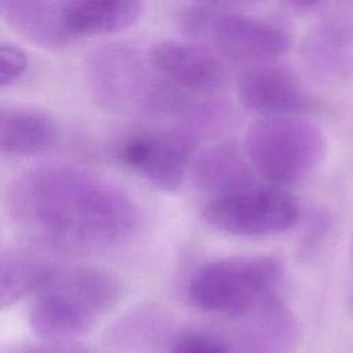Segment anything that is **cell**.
<instances>
[{
    "mask_svg": "<svg viewBox=\"0 0 353 353\" xmlns=\"http://www.w3.org/2000/svg\"><path fill=\"white\" fill-rule=\"evenodd\" d=\"M21 353H91L84 345L76 341H57L47 342L40 346L30 347Z\"/></svg>",
    "mask_w": 353,
    "mask_h": 353,
    "instance_id": "d6986e66",
    "label": "cell"
},
{
    "mask_svg": "<svg viewBox=\"0 0 353 353\" xmlns=\"http://www.w3.org/2000/svg\"><path fill=\"white\" fill-rule=\"evenodd\" d=\"M196 186L216 196L252 186V174L244 157L229 145L204 149L192 164Z\"/></svg>",
    "mask_w": 353,
    "mask_h": 353,
    "instance_id": "9a60e30c",
    "label": "cell"
},
{
    "mask_svg": "<svg viewBox=\"0 0 353 353\" xmlns=\"http://www.w3.org/2000/svg\"><path fill=\"white\" fill-rule=\"evenodd\" d=\"M237 92L245 108L273 117L302 110L309 103L299 77L281 65H262L245 72L239 80Z\"/></svg>",
    "mask_w": 353,
    "mask_h": 353,
    "instance_id": "8fae6325",
    "label": "cell"
},
{
    "mask_svg": "<svg viewBox=\"0 0 353 353\" xmlns=\"http://www.w3.org/2000/svg\"><path fill=\"white\" fill-rule=\"evenodd\" d=\"M51 266L30 251L0 256V312L29 294H34Z\"/></svg>",
    "mask_w": 353,
    "mask_h": 353,
    "instance_id": "2e32d148",
    "label": "cell"
},
{
    "mask_svg": "<svg viewBox=\"0 0 353 353\" xmlns=\"http://www.w3.org/2000/svg\"><path fill=\"white\" fill-rule=\"evenodd\" d=\"M63 1H0V18L28 41L51 51L73 44L62 21Z\"/></svg>",
    "mask_w": 353,
    "mask_h": 353,
    "instance_id": "4fadbf2b",
    "label": "cell"
},
{
    "mask_svg": "<svg viewBox=\"0 0 353 353\" xmlns=\"http://www.w3.org/2000/svg\"><path fill=\"white\" fill-rule=\"evenodd\" d=\"M14 223L34 243L63 254H94L130 240L139 208L117 183L83 167L46 163L7 190Z\"/></svg>",
    "mask_w": 353,
    "mask_h": 353,
    "instance_id": "6da1fadb",
    "label": "cell"
},
{
    "mask_svg": "<svg viewBox=\"0 0 353 353\" xmlns=\"http://www.w3.org/2000/svg\"><path fill=\"white\" fill-rule=\"evenodd\" d=\"M85 73L92 98L112 113H172L181 99L174 88L152 73L134 48L124 44H108L92 51Z\"/></svg>",
    "mask_w": 353,
    "mask_h": 353,
    "instance_id": "3957f363",
    "label": "cell"
},
{
    "mask_svg": "<svg viewBox=\"0 0 353 353\" xmlns=\"http://www.w3.org/2000/svg\"><path fill=\"white\" fill-rule=\"evenodd\" d=\"M120 280L99 268H51L30 306L33 331L48 342L73 341L88 331L120 301Z\"/></svg>",
    "mask_w": 353,
    "mask_h": 353,
    "instance_id": "7a4b0ae2",
    "label": "cell"
},
{
    "mask_svg": "<svg viewBox=\"0 0 353 353\" xmlns=\"http://www.w3.org/2000/svg\"><path fill=\"white\" fill-rule=\"evenodd\" d=\"M280 279V265L272 256L222 258L200 268L190 277L188 298L205 312L245 316L276 298Z\"/></svg>",
    "mask_w": 353,
    "mask_h": 353,
    "instance_id": "277c9868",
    "label": "cell"
},
{
    "mask_svg": "<svg viewBox=\"0 0 353 353\" xmlns=\"http://www.w3.org/2000/svg\"><path fill=\"white\" fill-rule=\"evenodd\" d=\"M28 68L25 51L15 46L0 43V87L17 81Z\"/></svg>",
    "mask_w": 353,
    "mask_h": 353,
    "instance_id": "ac0fdd59",
    "label": "cell"
},
{
    "mask_svg": "<svg viewBox=\"0 0 353 353\" xmlns=\"http://www.w3.org/2000/svg\"><path fill=\"white\" fill-rule=\"evenodd\" d=\"M55 137V124L46 113L26 108L0 106V154H37L48 150Z\"/></svg>",
    "mask_w": 353,
    "mask_h": 353,
    "instance_id": "5bb4252c",
    "label": "cell"
},
{
    "mask_svg": "<svg viewBox=\"0 0 353 353\" xmlns=\"http://www.w3.org/2000/svg\"><path fill=\"white\" fill-rule=\"evenodd\" d=\"M149 63L163 79L194 92H214L226 81L221 59L211 48L200 44L160 41L150 48Z\"/></svg>",
    "mask_w": 353,
    "mask_h": 353,
    "instance_id": "30bf717a",
    "label": "cell"
},
{
    "mask_svg": "<svg viewBox=\"0 0 353 353\" xmlns=\"http://www.w3.org/2000/svg\"><path fill=\"white\" fill-rule=\"evenodd\" d=\"M309 69L320 79L336 81L353 73V1L325 3L302 43Z\"/></svg>",
    "mask_w": 353,
    "mask_h": 353,
    "instance_id": "9c48e42d",
    "label": "cell"
},
{
    "mask_svg": "<svg viewBox=\"0 0 353 353\" xmlns=\"http://www.w3.org/2000/svg\"><path fill=\"white\" fill-rule=\"evenodd\" d=\"M237 3H194L179 14L189 36L207 41L222 55L239 62H263L284 54L287 33L274 23L241 12Z\"/></svg>",
    "mask_w": 353,
    "mask_h": 353,
    "instance_id": "5b68a950",
    "label": "cell"
},
{
    "mask_svg": "<svg viewBox=\"0 0 353 353\" xmlns=\"http://www.w3.org/2000/svg\"><path fill=\"white\" fill-rule=\"evenodd\" d=\"M190 137L175 131H145L130 137L120 149L123 163L153 186L176 190L190 159Z\"/></svg>",
    "mask_w": 353,
    "mask_h": 353,
    "instance_id": "ba28073f",
    "label": "cell"
},
{
    "mask_svg": "<svg viewBox=\"0 0 353 353\" xmlns=\"http://www.w3.org/2000/svg\"><path fill=\"white\" fill-rule=\"evenodd\" d=\"M294 197L274 188L248 186L216 196L203 210L212 228L245 237H263L290 229L298 219Z\"/></svg>",
    "mask_w": 353,
    "mask_h": 353,
    "instance_id": "52a82bcc",
    "label": "cell"
},
{
    "mask_svg": "<svg viewBox=\"0 0 353 353\" xmlns=\"http://www.w3.org/2000/svg\"><path fill=\"white\" fill-rule=\"evenodd\" d=\"M171 353H237L221 335L205 330L182 332L172 343Z\"/></svg>",
    "mask_w": 353,
    "mask_h": 353,
    "instance_id": "e0dca14e",
    "label": "cell"
},
{
    "mask_svg": "<svg viewBox=\"0 0 353 353\" xmlns=\"http://www.w3.org/2000/svg\"><path fill=\"white\" fill-rule=\"evenodd\" d=\"M143 4L134 0L63 1L62 21L73 43L132 26L142 15Z\"/></svg>",
    "mask_w": 353,
    "mask_h": 353,
    "instance_id": "7c38bea8",
    "label": "cell"
},
{
    "mask_svg": "<svg viewBox=\"0 0 353 353\" xmlns=\"http://www.w3.org/2000/svg\"><path fill=\"white\" fill-rule=\"evenodd\" d=\"M244 148L261 175L277 185H294L321 163L325 139L306 120L276 116L254 123L245 132Z\"/></svg>",
    "mask_w": 353,
    "mask_h": 353,
    "instance_id": "8992f818",
    "label": "cell"
}]
</instances>
